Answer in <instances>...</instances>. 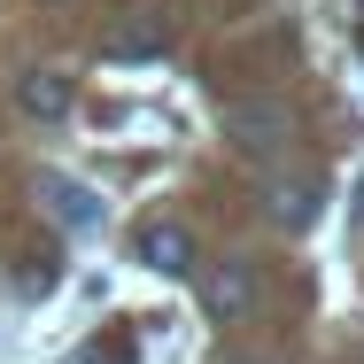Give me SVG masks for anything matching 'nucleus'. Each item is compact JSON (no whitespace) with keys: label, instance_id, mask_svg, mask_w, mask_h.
Returning a JSON list of instances; mask_svg holds the SVG:
<instances>
[{"label":"nucleus","instance_id":"1","mask_svg":"<svg viewBox=\"0 0 364 364\" xmlns=\"http://www.w3.org/2000/svg\"><path fill=\"white\" fill-rule=\"evenodd\" d=\"M225 140L240 147L248 163H272L287 147V109L279 101H225Z\"/></svg>","mask_w":364,"mask_h":364},{"label":"nucleus","instance_id":"2","mask_svg":"<svg viewBox=\"0 0 364 364\" xmlns=\"http://www.w3.org/2000/svg\"><path fill=\"white\" fill-rule=\"evenodd\" d=\"M171 47V23H163V8H124L109 31H101V55L109 63H155Z\"/></svg>","mask_w":364,"mask_h":364},{"label":"nucleus","instance_id":"3","mask_svg":"<svg viewBox=\"0 0 364 364\" xmlns=\"http://www.w3.org/2000/svg\"><path fill=\"white\" fill-rule=\"evenodd\" d=\"M202 294H210V318L240 326V318H256V302H264V279H256V264H248V256H225L218 272L202 279Z\"/></svg>","mask_w":364,"mask_h":364},{"label":"nucleus","instance_id":"4","mask_svg":"<svg viewBox=\"0 0 364 364\" xmlns=\"http://www.w3.org/2000/svg\"><path fill=\"white\" fill-rule=\"evenodd\" d=\"M39 202H47V218L70 225V232L101 225V194H93L85 178H70V171H39Z\"/></svg>","mask_w":364,"mask_h":364},{"label":"nucleus","instance_id":"5","mask_svg":"<svg viewBox=\"0 0 364 364\" xmlns=\"http://www.w3.org/2000/svg\"><path fill=\"white\" fill-rule=\"evenodd\" d=\"M70 101H77V93H70L63 70H23V77H16V109H23L31 124H63Z\"/></svg>","mask_w":364,"mask_h":364},{"label":"nucleus","instance_id":"6","mask_svg":"<svg viewBox=\"0 0 364 364\" xmlns=\"http://www.w3.org/2000/svg\"><path fill=\"white\" fill-rule=\"evenodd\" d=\"M140 264L163 272V279H186V272H194V232H186V225H147L140 232Z\"/></svg>","mask_w":364,"mask_h":364},{"label":"nucleus","instance_id":"7","mask_svg":"<svg viewBox=\"0 0 364 364\" xmlns=\"http://www.w3.org/2000/svg\"><path fill=\"white\" fill-rule=\"evenodd\" d=\"M272 218L287 225V232H302V225L318 218V178H310V171H302V178H279V186H272Z\"/></svg>","mask_w":364,"mask_h":364}]
</instances>
